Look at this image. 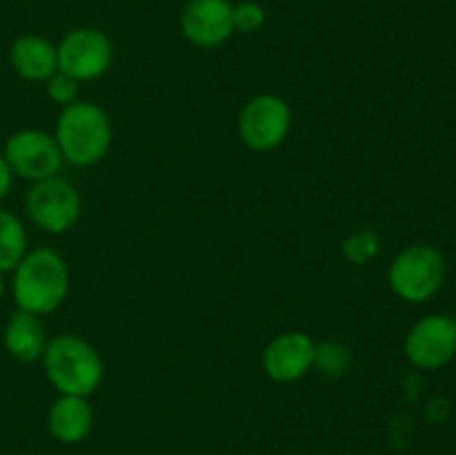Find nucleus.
Returning a JSON list of instances; mask_svg holds the SVG:
<instances>
[{"label":"nucleus","instance_id":"nucleus-1","mask_svg":"<svg viewBox=\"0 0 456 455\" xmlns=\"http://www.w3.org/2000/svg\"><path fill=\"white\" fill-rule=\"evenodd\" d=\"M69 290L67 263L49 248L31 250L22 257L13 275V299L18 308L34 315L56 310Z\"/></svg>","mask_w":456,"mask_h":455},{"label":"nucleus","instance_id":"nucleus-2","mask_svg":"<svg viewBox=\"0 0 456 455\" xmlns=\"http://www.w3.org/2000/svg\"><path fill=\"white\" fill-rule=\"evenodd\" d=\"M45 373L62 395L87 397L101 386L102 360L92 343L76 335L52 339L43 352Z\"/></svg>","mask_w":456,"mask_h":455},{"label":"nucleus","instance_id":"nucleus-3","mask_svg":"<svg viewBox=\"0 0 456 455\" xmlns=\"http://www.w3.org/2000/svg\"><path fill=\"white\" fill-rule=\"evenodd\" d=\"M56 143L62 159L74 165H94L107 154L111 125L102 107L94 103H71L56 125Z\"/></svg>","mask_w":456,"mask_h":455},{"label":"nucleus","instance_id":"nucleus-4","mask_svg":"<svg viewBox=\"0 0 456 455\" xmlns=\"http://www.w3.org/2000/svg\"><path fill=\"white\" fill-rule=\"evenodd\" d=\"M390 285L410 303H426L445 281V257L428 244H414L401 250L390 266Z\"/></svg>","mask_w":456,"mask_h":455},{"label":"nucleus","instance_id":"nucleus-5","mask_svg":"<svg viewBox=\"0 0 456 455\" xmlns=\"http://www.w3.org/2000/svg\"><path fill=\"white\" fill-rule=\"evenodd\" d=\"M25 210L40 230L58 235L78 221L80 194L67 178L56 174L31 186L25 196Z\"/></svg>","mask_w":456,"mask_h":455},{"label":"nucleus","instance_id":"nucleus-6","mask_svg":"<svg viewBox=\"0 0 456 455\" xmlns=\"http://www.w3.org/2000/svg\"><path fill=\"white\" fill-rule=\"evenodd\" d=\"M3 156L16 177L34 183L56 177L65 161L56 136L43 129H20L12 134L4 143Z\"/></svg>","mask_w":456,"mask_h":455},{"label":"nucleus","instance_id":"nucleus-7","mask_svg":"<svg viewBox=\"0 0 456 455\" xmlns=\"http://www.w3.org/2000/svg\"><path fill=\"white\" fill-rule=\"evenodd\" d=\"M58 52V71L71 76L74 80H94L105 74L114 58L111 40L101 29L80 27L69 31Z\"/></svg>","mask_w":456,"mask_h":455},{"label":"nucleus","instance_id":"nucleus-8","mask_svg":"<svg viewBox=\"0 0 456 455\" xmlns=\"http://www.w3.org/2000/svg\"><path fill=\"white\" fill-rule=\"evenodd\" d=\"M292 125V112L283 98L261 94L243 107L239 116V134L248 147L267 152L285 141Z\"/></svg>","mask_w":456,"mask_h":455},{"label":"nucleus","instance_id":"nucleus-9","mask_svg":"<svg viewBox=\"0 0 456 455\" xmlns=\"http://www.w3.org/2000/svg\"><path fill=\"white\" fill-rule=\"evenodd\" d=\"M405 355L421 370L444 368L456 355V319L450 315H428L410 328Z\"/></svg>","mask_w":456,"mask_h":455},{"label":"nucleus","instance_id":"nucleus-10","mask_svg":"<svg viewBox=\"0 0 456 455\" xmlns=\"http://www.w3.org/2000/svg\"><path fill=\"white\" fill-rule=\"evenodd\" d=\"M183 36L196 47H218L234 34L230 0H191L181 16Z\"/></svg>","mask_w":456,"mask_h":455},{"label":"nucleus","instance_id":"nucleus-11","mask_svg":"<svg viewBox=\"0 0 456 455\" xmlns=\"http://www.w3.org/2000/svg\"><path fill=\"white\" fill-rule=\"evenodd\" d=\"M316 346L305 333H285L267 343L263 368L276 382H294L314 364Z\"/></svg>","mask_w":456,"mask_h":455},{"label":"nucleus","instance_id":"nucleus-12","mask_svg":"<svg viewBox=\"0 0 456 455\" xmlns=\"http://www.w3.org/2000/svg\"><path fill=\"white\" fill-rule=\"evenodd\" d=\"M13 71L25 80H49L58 71V52L43 36H20L9 52Z\"/></svg>","mask_w":456,"mask_h":455},{"label":"nucleus","instance_id":"nucleus-13","mask_svg":"<svg viewBox=\"0 0 456 455\" xmlns=\"http://www.w3.org/2000/svg\"><path fill=\"white\" fill-rule=\"evenodd\" d=\"M4 348L12 357L20 361H36L47 348L45 328L34 312L18 310L9 317L4 326Z\"/></svg>","mask_w":456,"mask_h":455},{"label":"nucleus","instance_id":"nucleus-14","mask_svg":"<svg viewBox=\"0 0 456 455\" xmlns=\"http://www.w3.org/2000/svg\"><path fill=\"white\" fill-rule=\"evenodd\" d=\"M94 415L85 397L62 395L49 410V431L53 437L67 444H74L87 437Z\"/></svg>","mask_w":456,"mask_h":455},{"label":"nucleus","instance_id":"nucleus-15","mask_svg":"<svg viewBox=\"0 0 456 455\" xmlns=\"http://www.w3.org/2000/svg\"><path fill=\"white\" fill-rule=\"evenodd\" d=\"M27 254V235L16 214L0 210V272L16 270Z\"/></svg>","mask_w":456,"mask_h":455},{"label":"nucleus","instance_id":"nucleus-16","mask_svg":"<svg viewBox=\"0 0 456 455\" xmlns=\"http://www.w3.org/2000/svg\"><path fill=\"white\" fill-rule=\"evenodd\" d=\"M263 22H265V12L254 0H243V3L232 4V25H234V31L252 34V31L261 29Z\"/></svg>","mask_w":456,"mask_h":455},{"label":"nucleus","instance_id":"nucleus-17","mask_svg":"<svg viewBox=\"0 0 456 455\" xmlns=\"http://www.w3.org/2000/svg\"><path fill=\"white\" fill-rule=\"evenodd\" d=\"M343 252L350 259L352 263H368L370 259L377 257L379 252V236L374 232H359V235L350 236V239L343 241Z\"/></svg>","mask_w":456,"mask_h":455},{"label":"nucleus","instance_id":"nucleus-18","mask_svg":"<svg viewBox=\"0 0 456 455\" xmlns=\"http://www.w3.org/2000/svg\"><path fill=\"white\" fill-rule=\"evenodd\" d=\"M47 94L53 103H58V105H71V103H76V98H78V80L62 74V71H56V74L47 80Z\"/></svg>","mask_w":456,"mask_h":455},{"label":"nucleus","instance_id":"nucleus-19","mask_svg":"<svg viewBox=\"0 0 456 455\" xmlns=\"http://www.w3.org/2000/svg\"><path fill=\"white\" fill-rule=\"evenodd\" d=\"M314 361L321 366L323 373L338 375L347 366V351L338 343H323V346L316 348Z\"/></svg>","mask_w":456,"mask_h":455},{"label":"nucleus","instance_id":"nucleus-20","mask_svg":"<svg viewBox=\"0 0 456 455\" xmlns=\"http://www.w3.org/2000/svg\"><path fill=\"white\" fill-rule=\"evenodd\" d=\"M12 183H13L12 168H9V163L4 161V156L0 154V201L9 194V190H12Z\"/></svg>","mask_w":456,"mask_h":455},{"label":"nucleus","instance_id":"nucleus-21","mask_svg":"<svg viewBox=\"0 0 456 455\" xmlns=\"http://www.w3.org/2000/svg\"><path fill=\"white\" fill-rule=\"evenodd\" d=\"M4 293V279H3V272H0V297H3Z\"/></svg>","mask_w":456,"mask_h":455}]
</instances>
